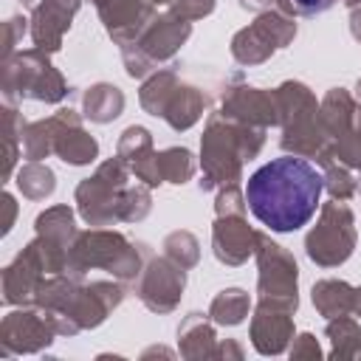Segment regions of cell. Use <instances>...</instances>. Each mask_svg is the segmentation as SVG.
Returning <instances> with one entry per match:
<instances>
[{"instance_id": "45", "label": "cell", "mask_w": 361, "mask_h": 361, "mask_svg": "<svg viewBox=\"0 0 361 361\" xmlns=\"http://www.w3.org/2000/svg\"><path fill=\"white\" fill-rule=\"evenodd\" d=\"M353 313L361 316V288H355V296H353Z\"/></svg>"}, {"instance_id": "13", "label": "cell", "mask_w": 361, "mask_h": 361, "mask_svg": "<svg viewBox=\"0 0 361 361\" xmlns=\"http://www.w3.org/2000/svg\"><path fill=\"white\" fill-rule=\"evenodd\" d=\"M56 327L54 322L37 307V310H11L3 324H0V344H3V355H28V353H39L42 347H48L54 341Z\"/></svg>"}, {"instance_id": "35", "label": "cell", "mask_w": 361, "mask_h": 361, "mask_svg": "<svg viewBox=\"0 0 361 361\" xmlns=\"http://www.w3.org/2000/svg\"><path fill=\"white\" fill-rule=\"evenodd\" d=\"M324 189L330 192L333 200H350L358 192V180L353 178L350 166L333 161L330 166H324Z\"/></svg>"}, {"instance_id": "38", "label": "cell", "mask_w": 361, "mask_h": 361, "mask_svg": "<svg viewBox=\"0 0 361 361\" xmlns=\"http://www.w3.org/2000/svg\"><path fill=\"white\" fill-rule=\"evenodd\" d=\"M214 11V0H172V14L183 20H200Z\"/></svg>"}, {"instance_id": "4", "label": "cell", "mask_w": 361, "mask_h": 361, "mask_svg": "<svg viewBox=\"0 0 361 361\" xmlns=\"http://www.w3.org/2000/svg\"><path fill=\"white\" fill-rule=\"evenodd\" d=\"M149 257L152 254L147 251L144 243H130L121 231L96 226V228L76 234V240L68 251L65 274L82 279L90 268H102L121 282H135Z\"/></svg>"}, {"instance_id": "50", "label": "cell", "mask_w": 361, "mask_h": 361, "mask_svg": "<svg viewBox=\"0 0 361 361\" xmlns=\"http://www.w3.org/2000/svg\"><path fill=\"white\" fill-rule=\"evenodd\" d=\"M358 189H361V183H358Z\"/></svg>"}, {"instance_id": "28", "label": "cell", "mask_w": 361, "mask_h": 361, "mask_svg": "<svg viewBox=\"0 0 361 361\" xmlns=\"http://www.w3.org/2000/svg\"><path fill=\"white\" fill-rule=\"evenodd\" d=\"M251 310V296L243 290V288H226L220 290L212 305H209V319L214 324H226V327H234L240 324Z\"/></svg>"}, {"instance_id": "24", "label": "cell", "mask_w": 361, "mask_h": 361, "mask_svg": "<svg viewBox=\"0 0 361 361\" xmlns=\"http://www.w3.org/2000/svg\"><path fill=\"white\" fill-rule=\"evenodd\" d=\"M214 327L209 322V313H189L178 327V347L183 358H212L214 353Z\"/></svg>"}, {"instance_id": "17", "label": "cell", "mask_w": 361, "mask_h": 361, "mask_svg": "<svg viewBox=\"0 0 361 361\" xmlns=\"http://www.w3.org/2000/svg\"><path fill=\"white\" fill-rule=\"evenodd\" d=\"M104 23V31L116 45L133 42L141 28L155 17V6L149 0H90Z\"/></svg>"}, {"instance_id": "19", "label": "cell", "mask_w": 361, "mask_h": 361, "mask_svg": "<svg viewBox=\"0 0 361 361\" xmlns=\"http://www.w3.org/2000/svg\"><path fill=\"white\" fill-rule=\"evenodd\" d=\"M82 0H39L31 11V39L34 48L54 54L62 48V37L71 28L73 14L79 11Z\"/></svg>"}, {"instance_id": "39", "label": "cell", "mask_w": 361, "mask_h": 361, "mask_svg": "<svg viewBox=\"0 0 361 361\" xmlns=\"http://www.w3.org/2000/svg\"><path fill=\"white\" fill-rule=\"evenodd\" d=\"M25 17H11L8 23H6V45H3V59L6 56H11V54H17L14 48H17V42L23 39V34H25Z\"/></svg>"}, {"instance_id": "43", "label": "cell", "mask_w": 361, "mask_h": 361, "mask_svg": "<svg viewBox=\"0 0 361 361\" xmlns=\"http://www.w3.org/2000/svg\"><path fill=\"white\" fill-rule=\"evenodd\" d=\"M240 6L248 11H268L276 6V0H240Z\"/></svg>"}, {"instance_id": "6", "label": "cell", "mask_w": 361, "mask_h": 361, "mask_svg": "<svg viewBox=\"0 0 361 361\" xmlns=\"http://www.w3.org/2000/svg\"><path fill=\"white\" fill-rule=\"evenodd\" d=\"M3 96L6 104H17L23 99L56 104L68 96V85L45 51L28 48L3 59Z\"/></svg>"}, {"instance_id": "9", "label": "cell", "mask_w": 361, "mask_h": 361, "mask_svg": "<svg viewBox=\"0 0 361 361\" xmlns=\"http://www.w3.org/2000/svg\"><path fill=\"white\" fill-rule=\"evenodd\" d=\"M293 37H296V17L274 6L268 11H259L251 25L240 28L231 37V56L240 65H259L274 51L290 45Z\"/></svg>"}, {"instance_id": "29", "label": "cell", "mask_w": 361, "mask_h": 361, "mask_svg": "<svg viewBox=\"0 0 361 361\" xmlns=\"http://www.w3.org/2000/svg\"><path fill=\"white\" fill-rule=\"evenodd\" d=\"M180 85L178 73L175 71H158V73H149V79L141 85L138 90V102L141 107L149 113V116H164V107L169 102V96L175 93V87Z\"/></svg>"}, {"instance_id": "23", "label": "cell", "mask_w": 361, "mask_h": 361, "mask_svg": "<svg viewBox=\"0 0 361 361\" xmlns=\"http://www.w3.org/2000/svg\"><path fill=\"white\" fill-rule=\"evenodd\" d=\"M206 107H209L206 93H200L197 87L180 82V85L175 87V93L169 96V102H166L161 118H164L172 130L183 133V130H189L192 124H197V118L206 113Z\"/></svg>"}, {"instance_id": "49", "label": "cell", "mask_w": 361, "mask_h": 361, "mask_svg": "<svg viewBox=\"0 0 361 361\" xmlns=\"http://www.w3.org/2000/svg\"><path fill=\"white\" fill-rule=\"evenodd\" d=\"M20 3H25V6H37V0H20Z\"/></svg>"}, {"instance_id": "44", "label": "cell", "mask_w": 361, "mask_h": 361, "mask_svg": "<svg viewBox=\"0 0 361 361\" xmlns=\"http://www.w3.org/2000/svg\"><path fill=\"white\" fill-rule=\"evenodd\" d=\"M350 34L361 42V6L350 8Z\"/></svg>"}, {"instance_id": "26", "label": "cell", "mask_w": 361, "mask_h": 361, "mask_svg": "<svg viewBox=\"0 0 361 361\" xmlns=\"http://www.w3.org/2000/svg\"><path fill=\"white\" fill-rule=\"evenodd\" d=\"M310 296H313L316 310H319L324 319H336V316L353 313L355 288L347 285L344 279H319V282L313 285Z\"/></svg>"}, {"instance_id": "14", "label": "cell", "mask_w": 361, "mask_h": 361, "mask_svg": "<svg viewBox=\"0 0 361 361\" xmlns=\"http://www.w3.org/2000/svg\"><path fill=\"white\" fill-rule=\"evenodd\" d=\"M293 305L276 299H259L251 316V344L259 355H279L285 353L288 341L293 338Z\"/></svg>"}, {"instance_id": "11", "label": "cell", "mask_w": 361, "mask_h": 361, "mask_svg": "<svg viewBox=\"0 0 361 361\" xmlns=\"http://www.w3.org/2000/svg\"><path fill=\"white\" fill-rule=\"evenodd\" d=\"M124 299V288L118 282H90L76 288L68 310L54 322L59 336H76L79 330L99 327L110 310H116Z\"/></svg>"}, {"instance_id": "10", "label": "cell", "mask_w": 361, "mask_h": 361, "mask_svg": "<svg viewBox=\"0 0 361 361\" xmlns=\"http://www.w3.org/2000/svg\"><path fill=\"white\" fill-rule=\"evenodd\" d=\"M254 257H257V268H259V276H257L259 299H276V302L296 307L299 305V296H296L299 268H296L293 254L259 231Z\"/></svg>"}, {"instance_id": "47", "label": "cell", "mask_w": 361, "mask_h": 361, "mask_svg": "<svg viewBox=\"0 0 361 361\" xmlns=\"http://www.w3.org/2000/svg\"><path fill=\"white\" fill-rule=\"evenodd\" d=\"M344 6L347 8H355V6H361V0H344Z\"/></svg>"}, {"instance_id": "36", "label": "cell", "mask_w": 361, "mask_h": 361, "mask_svg": "<svg viewBox=\"0 0 361 361\" xmlns=\"http://www.w3.org/2000/svg\"><path fill=\"white\" fill-rule=\"evenodd\" d=\"M248 203H245V189H240L237 183L223 186L217 200H214V212L217 214H245Z\"/></svg>"}, {"instance_id": "25", "label": "cell", "mask_w": 361, "mask_h": 361, "mask_svg": "<svg viewBox=\"0 0 361 361\" xmlns=\"http://www.w3.org/2000/svg\"><path fill=\"white\" fill-rule=\"evenodd\" d=\"M124 110V93L110 82H96L82 96V113L93 124H110Z\"/></svg>"}, {"instance_id": "42", "label": "cell", "mask_w": 361, "mask_h": 361, "mask_svg": "<svg viewBox=\"0 0 361 361\" xmlns=\"http://www.w3.org/2000/svg\"><path fill=\"white\" fill-rule=\"evenodd\" d=\"M3 206H6V223H3V234H8L11 231V226H14V217H17V203H14V197L6 192L3 195Z\"/></svg>"}, {"instance_id": "15", "label": "cell", "mask_w": 361, "mask_h": 361, "mask_svg": "<svg viewBox=\"0 0 361 361\" xmlns=\"http://www.w3.org/2000/svg\"><path fill=\"white\" fill-rule=\"evenodd\" d=\"M220 113L226 118H234L240 124H251V127H279V104H276V93L274 90H262V87H251V85H240L231 87L223 96Z\"/></svg>"}, {"instance_id": "46", "label": "cell", "mask_w": 361, "mask_h": 361, "mask_svg": "<svg viewBox=\"0 0 361 361\" xmlns=\"http://www.w3.org/2000/svg\"><path fill=\"white\" fill-rule=\"evenodd\" d=\"M152 6H172V0H149Z\"/></svg>"}, {"instance_id": "37", "label": "cell", "mask_w": 361, "mask_h": 361, "mask_svg": "<svg viewBox=\"0 0 361 361\" xmlns=\"http://www.w3.org/2000/svg\"><path fill=\"white\" fill-rule=\"evenodd\" d=\"M338 0H276V8L290 17H313L333 8Z\"/></svg>"}, {"instance_id": "22", "label": "cell", "mask_w": 361, "mask_h": 361, "mask_svg": "<svg viewBox=\"0 0 361 361\" xmlns=\"http://www.w3.org/2000/svg\"><path fill=\"white\" fill-rule=\"evenodd\" d=\"M319 116L330 141H341L347 135L361 133V102L353 99L344 87H333L324 93V99L319 102Z\"/></svg>"}, {"instance_id": "3", "label": "cell", "mask_w": 361, "mask_h": 361, "mask_svg": "<svg viewBox=\"0 0 361 361\" xmlns=\"http://www.w3.org/2000/svg\"><path fill=\"white\" fill-rule=\"evenodd\" d=\"M265 144V127L240 124L223 113H212L200 135V164L203 180L200 189H223L240 180L243 164L257 158Z\"/></svg>"}, {"instance_id": "5", "label": "cell", "mask_w": 361, "mask_h": 361, "mask_svg": "<svg viewBox=\"0 0 361 361\" xmlns=\"http://www.w3.org/2000/svg\"><path fill=\"white\" fill-rule=\"evenodd\" d=\"M279 104V127H282V149L299 158H316L327 144L330 135L319 116V102L305 82H282L276 90Z\"/></svg>"}, {"instance_id": "7", "label": "cell", "mask_w": 361, "mask_h": 361, "mask_svg": "<svg viewBox=\"0 0 361 361\" xmlns=\"http://www.w3.org/2000/svg\"><path fill=\"white\" fill-rule=\"evenodd\" d=\"M189 34H192L189 20H183L172 11L169 14H155L133 42L118 45L127 73L133 79L149 76L158 62H166L180 51V45L189 39Z\"/></svg>"}, {"instance_id": "33", "label": "cell", "mask_w": 361, "mask_h": 361, "mask_svg": "<svg viewBox=\"0 0 361 361\" xmlns=\"http://www.w3.org/2000/svg\"><path fill=\"white\" fill-rule=\"evenodd\" d=\"M158 169L166 183H186L195 175V155L186 147H166L158 152Z\"/></svg>"}, {"instance_id": "32", "label": "cell", "mask_w": 361, "mask_h": 361, "mask_svg": "<svg viewBox=\"0 0 361 361\" xmlns=\"http://www.w3.org/2000/svg\"><path fill=\"white\" fill-rule=\"evenodd\" d=\"M54 135H56V121L54 116L28 121L23 130V155L25 161H42L54 155Z\"/></svg>"}, {"instance_id": "31", "label": "cell", "mask_w": 361, "mask_h": 361, "mask_svg": "<svg viewBox=\"0 0 361 361\" xmlns=\"http://www.w3.org/2000/svg\"><path fill=\"white\" fill-rule=\"evenodd\" d=\"M17 189L28 200H45L54 195L56 178H54L51 166H45L42 161H25L17 169Z\"/></svg>"}, {"instance_id": "30", "label": "cell", "mask_w": 361, "mask_h": 361, "mask_svg": "<svg viewBox=\"0 0 361 361\" xmlns=\"http://www.w3.org/2000/svg\"><path fill=\"white\" fill-rule=\"evenodd\" d=\"M327 338L333 344L330 358H355L361 355V324L347 316H336L327 322Z\"/></svg>"}, {"instance_id": "2", "label": "cell", "mask_w": 361, "mask_h": 361, "mask_svg": "<svg viewBox=\"0 0 361 361\" xmlns=\"http://www.w3.org/2000/svg\"><path fill=\"white\" fill-rule=\"evenodd\" d=\"M127 164L116 155L99 169L79 180L73 200L76 212L87 226H116V223H138L152 209V195L147 183H130Z\"/></svg>"}, {"instance_id": "8", "label": "cell", "mask_w": 361, "mask_h": 361, "mask_svg": "<svg viewBox=\"0 0 361 361\" xmlns=\"http://www.w3.org/2000/svg\"><path fill=\"white\" fill-rule=\"evenodd\" d=\"M353 248H355V214L350 212L347 200L324 203L316 226L305 237V254L322 268H336L350 259Z\"/></svg>"}, {"instance_id": "40", "label": "cell", "mask_w": 361, "mask_h": 361, "mask_svg": "<svg viewBox=\"0 0 361 361\" xmlns=\"http://www.w3.org/2000/svg\"><path fill=\"white\" fill-rule=\"evenodd\" d=\"M319 355H322V350H319V341L313 333H302L290 347V358H319Z\"/></svg>"}, {"instance_id": "41", "label": "cell", "mask_w": 361, "mask_h": 361, "mask_svg": "<svg viewBox=\"0 0 361 361\" xmlns=\"http://www.w3.org/2000/svg\"><path fill=\"white\" fill-rule=\"evenodd\" d=\"M212 358H243V350H240V344H234V341H223V344L214 347Z\"/></svg>"}, {"instance_id": "20", "label": "cell", "mask_w": 361, "mask_h": 361, "mask_svg": "<svg viewBox=\"0 0 361 361\" xmlns=\"http://www.w3.org/2000/svg\"><path fill=\"white\" fill-rule=\"evenodd\" d=\"M116 155L127 164V169L135 175V180L147 183L149 189L158 186V183H164L161 169H158V152L152 147V135H149L147 127L130 124L121 133V138H118V152Z\"/></svg>"}, {"instance_id": "27", "label": "cell", "mask_w": 361, "mask_h": 361, "mask_svg": "<svg viewBox=\"0 0 361 361\" xmlns=\"http://www.w3.org/2000/svg\"><path fill=\"white\" fill-rule=\"evenodd\" d=\"M34 228H37L39 237L54 240V243H59L68 251H71V245H73V240L79 234V228L73 223V209L71 206H51L45 212H39L37 220H34Z\"/></svg>"}, {"instance_id": "48", "label": "cell", "mask_w": 361, "mask_h": 361, "mask_svg": "<svg viewBox=\"0 0 361 361\" xmlns=\"http://www.w3.org/2000/svg\"><path fill=\"white\" fill-rule=\"evenodd\" d=\"M355 96H358V102H361V79H358V85H355Z\"/></svg>"}, {"instance_id": "12", "label": "cell", "mask_w": 361, "mask_h": 361, "mask_svg": "<svg viewBox=\"0 0 361 361\" xmlns=\"http://www.w3.org/2000/svg\"><path fill=\"white\" fill-rule=\"evenodd\" d=\"M183 288H186V268L172 262L166 254L149 257L135 279V293L152 313H172L180 305Z\"/></svg>"}, {"instance_id": "18", "label": "cell", "mask_w": 361, "mask_h": 361, "mask_svg": "<svg viewBox=\"0 0 361 361\" xmlns=\"http://www.w3.org/2000/svg\"><path fill=\"white\" fill-rule=\"evenodd\" d=\"M54 121H56L54 155H59V161H65L68 166H87L99 158V144L82 127L79 113H73L71 107H62L54 113Z\"/></svg>"}, {"instance_id": "34", "label": "cell", "mask_w": 361, "mask_h": 361, "mask_svg": "<svg viewBox=\"0 0 361 361\" xmlns=\"http://www.w3.org/2000/svg\"><path fill=\"white\" fill-rule=\"evenodd\" d=\"M164 254L172 259V262H178L180 268H195L197 265V259H200V245H197V237L192 234V231H172V234H166L164 237Z\"/></svg>"}, {"instance_id": "16", "label": "cell", "mask_w": 361, "mask_h": 361, "mask_svg": "<svg viewBox=\"0 0 361 361\" xmlns=\"http://www.w3.org/2000/svg\"><path fill=\"white\" fill-rule=\"evenodd\" d=\"M257 237L245 214H217L212 226V251L223 265H243L257 251Z\"/></svg>"}, {"instance_id": "21", "label": "cell", "mask_w": 361, "mask_h": 361, "mask_svg": "<svg viewBox=\"0 0 361 361\" xmlns=\"http://www.w3.org/2000/svg\"><path fill=\"white\" fill-rule=\"evenodd\" d=\"M45 268L28 243L6 268H3V302L6 305H28L37 296L39 282L45 279Z\"/></svg>"}, {"instance_id": "1", "label": "cell", "mask_w": 361, "mask_h": 361, "mask_svg": "<svg viewBox=\"0 0 361 361\" xmlns=\"http://www.w3.org/2000/svg\"><path fill=\"white\" fill-rule=\"evenodd\" d=\"M324 192V175L299 155L262 164L245 180L248 212L271 231L290 234L310 223Z\"/></svg>"}]
</instances>
